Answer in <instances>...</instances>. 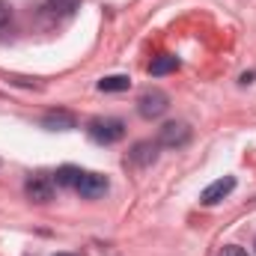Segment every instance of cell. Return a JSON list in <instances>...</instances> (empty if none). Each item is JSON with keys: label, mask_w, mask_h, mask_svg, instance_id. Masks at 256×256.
Instances as JSON below:
<instances>
[{"label": "cell", "mask_w": 256, "mask_h": 256, "mask_svg": "<svg viewBox=\"0 0 256 256\" xmlns=\"http://www.w3.org/2000/svg\"><path fill=\"white\" fill-rule=\"evenodd\" d=\"M9 18H12V6H9V0H0V30L9 24Z\"/></svg>", "instance_id": "cell-13"}, {"label": "cell", "mask_w": 256, "mask_h": 256, "mask_svg": "<svg viewBox=\"0 0 256 256\" xmlns=\"http://www.w3.org/2000/svg\"><path fill=\"white\" fill-rule=\"evenodd\" d=\"M188 140H191V128L188 122H167V126L158 128V146H164V149H182V146H188Z\"/></svg>", "instance_id": "cell-3"}, {"label": "cell", "mask_w": 256, "mask_h": 256, "mask_svg": "<svg viewBox=\"0 0 256 256\" xmlns=\"http://www.w3.org/2000/svg\"><path fill=\"white\" fill-rule=\"evenodd\" d=\"M42 128H48V131H72V128H78V116L72 110L57 108V110H48L42 116Z\"/></svg>", "instance_id": "cell-6"}, {"label": "cell", "mask_w": 256, "mask_h": 256, "mask_svg": "<svg viewBox=\"0 0 256 256\" xmlns=\"http://www.w3.org/2000/svg\"><path fill=\"white\" fill-rule=\"evenodd\" d=\"M54 256H74V254H54Z\"/></svg>", "instance_id": "cell-15"}, {"label": "cell", "mask_w": 256, "mask_h": 256, "mask_svg": "<svg viewBox=\"0 0 256 256\" xmlns=\"http://www.w3.org/2000/svg\"><path fill=\"white\" fill-rule=\"evenodd\" d=\"M128 86H131V78L128 74H108V78L98 80V90L102 92H126Z\"/></svg>", "instance_id": "cell-11"}, {"label": "cell", "mask_w": 256, "mask_h": 256, "mask_svg": "<svg viewBox=\"0 0 256 256\" xmlns=\"http://www.w3.org/2000/svg\"><path fill=\"white\" fill-rule=\"evenodd\" d=\"M179 68V60L173 57V54H158L152 63H149V74L152 78H164V74H170V72H176Z\"/></svg>", "instance_id": "cell-10"}, {"label": "cell", "mask_w": 256, "mask_h": 256, "mask_svg": "<svg viewBox=\"0 0 256 256\" xmlns=\"http://www.w3.org/2000/svg\"><path fill=\"white\" fill-rule=\"evenodd\" d=\"M167 108H170V98H167V92H161V90H146V92L137 98V114H140L143 120H158V116L167 114Z\"/></svg>", "instance_id": "cell-2"}, {"label": "cell", "mask_w": 256, "mask_h": 256, "mask_svg": "<svg viewBox=\"0 0 256 256\" xmlns=\"http://www.w3.org/2000/svg\"><path fill=\"white\" fill-rule=\"evenodd\" d=\"M74 191L80 194L84 200H102L104 194L110 191V182H108V176H102V173H86V170H84V176H80V182H78Z\"/></svg>", "instance_id": "cell-4"}, {"label": "cell", "mask_w": 256, "mask_h": 256, "mask_svg": "<svg viewBox=\"0 0 256 256\" xmlns=\"http://www.w3.org/2000/svg\"><path fill=\"white\" fill-rule=\"evenodd\" d=\"M80 3H84V0H48V9H51L54 15L68 18V15H74V12L80 9Z\"/></svg>", "instance_id": "cell-12"}, {"label": "cell", "mask_w": 256, "mask_h": 256, "mask_svg": "<svg viewBox=\"0 0 256 256\" xmlns=\"http://www.w3.org/2000/svg\"><path fill=\"white\" fill-rule=\"evenodd\" d=\"M254 248H256V244H254Z\"/></svg>", "instance_id": "cell-16"}, {"label": "cell", "mask_w": 256, "mask_h": 256, "mask_svg": "<svg viewBox=\"0 0 256 256\" xmlns=\"http://www.w3.org/2000/svg\"><path fill=\"white\" fill-rule=\"evenodd\" d=\"M80 176H84V170L80 167H72V164H66V167H60L57 173H54V185L57 188H78V182H80Z\"/></svg>", "instance_id": "cell-9"}, {"label": "cell", "mask_w": 256, "mask_h": 256, "mask_svg": "<svg viewBox=\"0 0 256 256\" xmlns=\"http://www.w3.org/2000/svg\"><path fill=\"white\" fill-rule=\"evenodd\" d=\"M155 158H158V143H152V140H140L128 152V161L134 167H149V164H155Z\"/></svg>", "instance_id": "cell-8"}, {"label": "cell", "mask_w": 256, "mask_h": 256, "mask_svg": "<svg viewBox=\"0 0 256 256\" xmlns=\"http://www.w3.org/2000/svg\"><path fill=\"white\" fill-rule=\"evenodd\" d=\"M86 134L92 143L98 146H114L126 137V122L116 120V116H96L90 126H86Z\"/></svg>", "instance_id": "cell-1"}, {"label": "cell", "mask_w": 256, "mask_h": 256, "mask_svg": "<svg viewBox=\"0 0 256 256\" xmlns=\"http://www.w3.org/2000/svg\"><path fill=\"white\" fill-rule=\"evenodd\" d=\"M24 191H27V196L33 202H48L54 196V179H48V176H30L27 185H24Z\"/></svg>", "instance_id": "cell-7"}, {"label": "cell", "mask_w": 256, "mask_h": 256, "mask_svg": "<svg viewBox=\"0 0 256 256\" xmlns=\"http://www.w3.org/2000/svg\"><path fill=\"white\" fill-rule=\"evenodd\" d=\"M218 256H248V250L238 248V244H226V248H220V254Z\"/></svg>", "instance_id": "cell-14"}, {"label": "cell", "mask_w": 256, "mask_h": 256, "mask_svg": "<svg viewBox=\"0 0 256 256\" xmlns=\"http://www.w3.org/2000/svg\"><path fill=\"white\" fill-rule=\"evenodd\" d=\"M236 191V179L232 176H224V179H214L206 191L200 194V202L202 206H218L220 200H226L230 194Z\"/></svg>", "instance_id": "cell-5"}]
</instances>
